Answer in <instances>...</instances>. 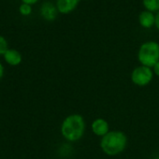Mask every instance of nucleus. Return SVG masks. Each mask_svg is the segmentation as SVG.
<instances>
[{
    "instance_id": "nucleus-1",
    "label": "nucleus",
    "mask_w": 159,
    "mask_h": 159,
    "mask_svg": "<svg viewBox=\"0 0 159 159\" xmlns=\"http://www.w3.org/2000/svg\"><path fill=\"white\" fill-rule=\"evenodd\" d=\"M85 129L86 124L84 116L80 113H72L63 120L60 132L66 140L76 142L84 136Z\"/></svg>"
},
{
    "instance_id": "nucleus-2",
    "label": "nucleus",
    "mask_w": 159,
    "mask_h": 159,
    "mask_svg": "<svg viewBox=\"0 0 159 159\" xmlns=\"http://www.w3.org/2000/svg\"><path fill=\"white\" fill-rule=\"evenodd\" d=\"M127 136L120 130H112L100 139L102 152L109 156H115L122 153L127 146Z\"/></svg>"
},
{
    "instance_id": "nucleus-3",
    "label": "nucleus",
    "mask_w": 159,
    "mask_h": 159,
    "mask_svg": "<svg viewBox=\"0 0 159 159\" xmlns=\"http://www.w3.org/2000/svg\"><path fill=\"white\" fill-rule=\"evenodd\" d=\"M138 60L141 66L152 68L159 62V44L153 40L142 43L138 51Z\"/></svg>"
},
{
    "instance_id": "nucleus-4",
    "label": "nucleus",
    "mask_w": 159,
    "mask_h": 159,
    "mask_svg": "<svg viewBox=\"0 0 159 159\" xmlns=\"http://www.w3.org/2000/svg\"><path fill=\"white\" fill-rule=\"evenodd\" d=\"M153 71L151 67L145 66H136L131 72V82L139 87H144L149 85L153 79Z\"/></svg>"
},
{
    "instance_id": "nucleus-5",
    "label": "nucleus",
    "mask_w": 159,
    "mask_h": 159,
    "mask_svg": "<svg viewBox=\"0 0 159 159\" xmlns=\"http://www.w3.org/2000/svg\"><path fill=\"white\" fill-rule=\"evenodd\" d=\"M91 129L92 132L97 136V137H104L106 134H108L110 130V125L108 121L104 118H97L92 122L91 125Z\"/></svg>"
},
{
    "instance_id": "nucleus-6",
    "label": "nucleus",
    "mask_w": 159,
    "mask_h": 159,
    "mask_svg": "<svg viewBox=\"0 0 159 159\" xmlns=\"http://www.w3.org/2000/svg\"><path fill=\"white\" fill-rule=\"evenodd\" d=\"M80 0H56V8L58 12L68 14L72 12L78 6Z\"/></svg>"
},
{
    "instance_id": "nucleus-7",
    "label": "nucleus",
    "mask_w": 159,
    "mask_h": 159,
    "mask_svg": "<svg viewBox=\"0 0 159 159\" xmlns=\"http://www.w3.org/2000/svg\"><path fill=\"white\" fill-rule=\"evenodd\" d=\"M57 8L51 2H45L40 8L41 16L47 21H53L57 15Z\"/></svg>"
},
{
    "instance_id": "nucleus-8",
    "label": "nucleus",
    "mask_w": 159,
    "mask_h": 159,
    "mask_svg": "<svg viewBox=\"0 0 159 159\" xmlns=\"http://www.w3.org/2000/svg\"><path fill=\"white\" fill-rule=\"evenodd\" d=\"M139 22L143 28H151L152 25H155V15H153V13L151 11H144L139 14Z\"/></svg>"
},
{
    "instance_id": "nucleus-9",
    "label": "nucleus",
    "mask_w": 159,
    "mask_h": 159,
    "mask_svg": "<svg viewBox=\"0 0 159 159\" xmlns=\"http://www.w3.org/2000/svg\"><path fill=\"white\" fill-rule=\"evenodd\" d=\"M4 59L11 66H18L22 62V55L17 50L9 49L4 54Z\"/></svg>"
},
{
    "instance_id": "nucleus-10",
    "label": "nucleus",
    "mask_w": 159,
    "mask_h": 159,
    "mask_svg": "<svg viewBox=\"0 0 159 159\" xmlns=\"http://www.w3.org/2000/svg\"><path fill=\"white\" fill-rule=\"evenodd\" d=\"M142 3L146 11L151 12L159 11V0H143Z\"/></svg>"
},
{
    "instance_id": "nucleus-11",
    "label": "nucleus",
    "mask_w": 159,
    "mask_h": 159,
    "mask_svg": "<svg viewBox=\"0 0 159 159\" xmlns=\"http://www.w3.org/2000/svg\"><path fill=\"white\" fill-rule=\"evenodd\" d=\"M19 11L22 15L24 16H28L31 14L32 12V8H31V5H28V4H25L23 3L20 8H19Z\"/></svg>"
},
{
    "instance_id": "nucleus-12",
    "label": "nucleus",
    "mask_w": 159,
    "mask_h": 159,
    "mask_svg": "<svg viewBox=\"0 0 159 159\" xmlns=\"http://www.w3.org/2000/svg\"><path fill=\"white\" fill-rule=\"evenodd\" d=\"M8 42L7 40L5 39L4 37L0 36V55L1 54H5V52L8 51Z\"/></svg>"
},
{
    "instance_id": "nucleus-13",
    "label": "nucleus",
    "mask_w": 159,
    "mask_h": 159,
    "mask_svg": "<svg viewBox=\"0 0 159 159\" xmlns=\"http://www.w3.org/2000/svg\"><path fill=\"white\" fill-rule=\"evenodd\" d=\"M152 71H153V74L157 77H159V62L156 63L153 66H152Z\"/></svg>"
},
{
    "instance_id": "nucleus-14",
    "label": "nucleus",
    "mask_w": 159,
    "mask_h": 159,
    "mask_svg": "<svg viewBox=\"0 0 159 159\" xmlns=\"http://www.w3.org/2000/svg\"><path fill=\"white\" fill-rule=\"evenodd\" d=\"M23 1V3H25V4H28V5H33V4H35V3H37L39 0H22Z\"/></svg>"
},
{
    "instance_id": "nucleus-15",
    "label": "nucleus",
    "mask_w": 159,
    "mask_h": 159,
    "mask_svg": "<svg viewBox=\"0 0 159 159\" xmlns=\"http://www.w3.org/2000/svg\"><path fill=\"white\" fill-rule=\"evenodd\" d=\"M155 27L158 29V31H159V11L156 13V15H155Z\"/></svg>"
},
{
    "instance_id": "nucleus-16",
    "label": "nucleus",
    "mask_w": 159,
    "mask_h": 159,
    "mask_svg": "<svg viewBox=\"0 0 159 159\" xmlns=\"http://www.w3.org/2000/svg\"><path fill=\"white\" fill-rule=\"evenodd\" d=\"M3 75H4V66L1 63H0V80L2 79Z\"/></svg>"
},
{
    "instance_id": "nucleus-17",
    "label": "nucleus",
    "mask_w": 159,
    "mask_h": 159,
    "mask_svg": "<svg viewBox=\"0 0 159 159\" xmlns=\"http://www.w3.org/2000/svg\"><path fill=\"white\" fill-rule=\"evenodd\" d=\"M154 159H159V156H157V157H155Z\"/></svg>"
}]
</instances>
